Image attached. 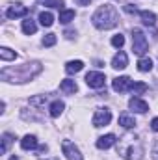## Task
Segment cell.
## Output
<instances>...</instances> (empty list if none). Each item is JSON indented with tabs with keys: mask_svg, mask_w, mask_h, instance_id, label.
Here are the masks:
<instances>
[{
	"mask_svg": "<svg viewBox=\"0 0 158 160\" xmlns=\"http://www.w3.org/2000/svg\"><path fill=\"white\" fill-rule=\"evenodd\" d=\"M60 89L63 91V93H67V95H73L77 89H78V86H77V82L75 80H62V84H60Z\"/></svg>",
	"mask_w": 158,
	"mask_h": 160,
	"instance_id": "14",
	"label": "cell"
},
{
	"mask_svg": "<svg viewBox=\"0 0 158 160\" xmlns=\"http://www.w3.org/2000/svg\"><path fill=\"white\" fill-rule=\"evenodd\" d=\"M56 41H58L56 34H47V36L43 38V47H54Z\"/></svg>",
	"mask_w": 158,
	"mask_h": 160,
	"instance_id": "26",
	"label": "cell"
},
{
	"mask_svg": "<svg viewBox=\"0 0 158 160\" xmlns=\"http://www.w3.org/2000/svg\"><path fill=\"white\" fill-rule=\"evenodd\" d=\"M0 58H2L4 62H11V60L17 58V52H13V50L7 48V47H2V48H0Z\"/></svg>",
	"mask_w": 158,
	"mask_h": 160,
	"instance_id": "24",
	"label": "cell"
},
{
	"mask_svg": "<svg viewBox=\"0 0 158 160\" xmlns=\"http://www.w3.org/2000/svg\"><path fill=\"white\" fill-rule=\"evenodd\" d=\"M36 30H37V24H36L32 19H24V21H22V32H24L26 36L36 34Z\"/></svg>",
	"mask_w": 158,
	"mask_h": 160,
	"instance_id": "18",
	"label": "cell"
},
{
	"mask_svg": "<svg viewBox=\"0 0 158 160\" xmlns=\"http://www.w3.org/2000/svg\"><path fill=\"white\" fill-rule=\"evenodd\" d=\"M132 84H134V82L128 78V77H117V78H114V82H112V86H114V89H116L117 93H123V91L130 89Z\"/></svg>",
	"mask_w": 158,
	"mask_h": 160,
	"instance_id": "9",
	"label": "cell"
},
{
	"mask_svg": "<svg viewBox=\"0 0 158 160\" xmlns=\"http://www.w3.org/2000/svg\"><path fill=\"white\" fill-rule=\"evenodd\" d=\"M82 69H84V62H80V60H71V62H67V63H65V71H67L69 75L80 73Z\"/></svg>",
	"mask_w": 158,
	"mask_h": 160,
	"instance_id": "15",
	"label": "cell"
},
{
	"mask_svg": "<svg viewBox=\"0 0 158 160\" xmlns=\"http://www.w3.org/2000/svg\"><path fill=\"white\" fill-rule=\"evenodd\" d=\"M11 142H13V134L4 132V134H2V147H0V153H2V155H6V153H7V149H9Z\"/></svg>",
	"mask_w": 158,
	"mask_h": 160,
	"instance_id": "21",
	"label": "cell"
},
{
	"mask_svg": "<svg viewBox=\"0 0 158 160\" xmlns=\"http://www.w3.org/2000/svg\"><path fill=\"white\" fill-rule=\"evenodd\" d=\"M117 21H119V15L114 6H101L91 17L93 26L99 28V30H110V28H114L117 24Z\"/></svg>",
	"mask_w": 158,
	"mask_h": 160,
	"instance_id": "2",
	"label": "cell"
},
{
	"mask_svg": "<svg viewBox=\"0 0 158 160\" xmlns=\"http://www.w3.org/2000/svg\"><path fill=\"white\" fill-rule=\"evenodd\" d=\"M21 147L24 151H30V149H37V138L34 134H26L22 140H21Z\"/></svg>",
	"mask_w": 158,
	"mask_h": 160,
	"instance_id": "13",
	"label": "cell"
},
{
	"mask_svg": "<svg viewBox=\"0 0 158 160\" xmlns=\"http://www.w3.org/2000/svg\"><path fill=\"white\" fill-rule=\"evenodd\" d=\"M117 153L126 160H141V157H143L141 142L136 136H126V138L119 140Z\"/></svg>",
	"mask_w": 158,
	"mask_h": 160,
	"instance_id": "3",
	"label": "cell"
},
{
	"mask_svg": "<svg viewBox=\"0 0 158 160\" xmlns=\"http://www.w3.org/2000/svg\"><path fill=\"white\" fill-rule=\"evenodd\" d=\"M147 48H149L147 38L143 36V32H141V30L134 28V30H132V50H134L136 54L143 56V54L147 52Z\"/></svg>",
	"mask_w": 158,
	"mask_h": 160,
	"instance_id": "4",
	"label": "cell"
},
{
	"mask_svg": "<svg viewBox=\"0 0 158 160\" xmlns=\"http://www.w3.org/2000/svg\"><path fill=\"white\" fill-rule=\"evenodd\" d=\"M151 128H153L155 132H158V118H155V119L151 121Z\"/></svg>",
	"mask_w": 158,
	"mask_h": 160,
	"instance_id": "31",
	"label": "cell"
},
{
	"mask_svg": "<svg viewBox=\"0 0 158 160\" xmlns=\"http://www.w3.org/2000/svg\"><path fill=\"white\" fill-rule=\"evenodd\" d=\"M119 125L125 127V128H134V127H136V119H134L130 114H121V116H119Z\"/></svg>",
	"mask_w": 158,
	"mask_h": 160,
	"instance_id": "17",
	"label": "cell"
},
{
	"mask_svg": "<svg viewBox=\"0 0 158 160\" xmlns=\"http://www.w3.org/2000/svg\"><path fill=\"white\" fill-rule=\"evenodd\" d=\"M39 73H41L39 63H24L21 67L2 69L0 77H2V80H7V82H26V80H32L34 77H37Z\"/></svg>",
	"mask_w": 158,
	"mask_h": 160,
	"instance_id": "1",
	"label": "cell"
},
{
	"mask_svg": "<svg viewBox=\"0 0 158 160\" xmlns=\"http://www.w3.org/2000/svg\"><path fill=\"white\" fill-rule=\"evenodd\" d=\"M62 149H63V155L67 157V160H84V157L80 155V149L69 140H65L62 143Z\"/></svg>",
	"mask_w": 158,
	"mask_h": 160,
	"instance_id": "5",
	"label": "cell"
},
{
	"mask_svg": "<svg viewBox=\"0 0 158 160\" xmlns=\"http://www.w3.org/2000/svg\"><path fill=\"white\" fill-rule=\"evenodd\" d=\"M6 15H7V19H19V17H24V15H28V8L22 6L21 2H17V4H13V6L7 8Z\"/></svg>",
	"mask_w": 158,
	"mask_h": 160,
	"instance_id": "8",
	"label": "cell"
},
{
	"mask_svg": "<svg viewBox=\"0 0 158 160\" xmlns=\"http://www.w3.org/2000/svg\"><path fill=\"white\" fill-rule=\"evenodd\" d=\"M104 82H106V77H104L102 73H99V71H89V73L86 75V84H87L89 88L99 89V88L104 86Z\"/></svg>",
	"mask_w": 158,
	"mask_h": 160,
	"instance_id": "6",
	"label": "cell"
},
{
	"mask_svg": "<svg viewBox=\"0 0 158 160\" xmlns=\"http://www.w3.org/2000/svg\"><path fill=\"white\" fill-rule=\"evenodd\" d=\"M130 91H132L134 95H143V93L147 91V84H145V82H134L132 88H130Z\"/></svg>",
	"mask_w": 158,
	"mask_h": 160,
	"instance_id": "25",
	"label": "cell"
},
{
	"mask_svg": "<svg viewBox=\"0 0 158 160\" xmlns=\"http://www.w3.org/2000/svg\"><path fill=\"white\" fill-rule=\"evenodd\" d=\"M116 142H117L116 134H106V136H101V138L97 140V147H99V149H110Z\"/></svg>",
	"mask_w": 158,
	"mask_h": 160,
	"instance_id": "12",
	"label": "cell"
},
{
	"mask_svg": "<svg viewBox=\"0 0 158 160\" xmlns=\"http://www.w3.org/2000/svg\"><path fill=\"white\" fill-rule=\"evenodd\" d=\"M153 158L158 160V143L155 145V149H153Z\"/></svg>",
	"mask_w": 158,
	"mask_h": 160,
	"instance_id": "32",
	"label": "cell"
},
{
	"mask_svg": "<svg viewBox=\"0 0 158 160\" xmlns=\"http://www.w3.org/2000/svg\"><path fill=\"white\" fill-rule=\"evenodd\" d=\"M125 11H126V13H136L138 9H136L134 4H126V6H125Z\"/></svg>",
	"mask_w": 158,
	"mask_h": 160,
	"instance_id": "30",
	"label": "cell"
},
{
	"mask_svg": "<svg viewBox=\"0 0 158 160\" xmlns=\"http://www.w3.org/2000/svg\"><path fill=\"white\" fill-rule=\"evenodd\" d=\"M73 19H75V9H62L60 11V22L69 24Z\"/></svg>",
	"mask_w": 158,
	"mask_h": 160,
	"instance_id": "22",
	"label": "cell"
},
{
	"mask_svg": "<svg viewBox=\"0 0 158 160\" xmlns=\"http://www.w3.org/2000/svg\"><path fill=\"white\" fill-rule=\"evenodd\" d=\"M39 22H41V26H52V22H54L52 13H50V11H41L39 13Z\"/></svg>",
	"mask_w": 158,
	"mask_h": 160,
	"instance_id": "23",
	"label": "cell"
},
{
	"mask_svg": "<svg viewBox=\"0 0 158 160\" xmlns=\"http://www.w3.org/2000/svg\"><path fill=\"white\" fill-rule=\"evenodd\" d=\"M63 0H45V6H48V8H63Z\"/></svg>",
	"mask_w": 158,
	"mask_h": 160,
	"instance_id": "28",
	"label": "cell"
},
{
	"mask_svg": "<svg viewBox=\"0 0 158 160\" xmlns=\"http://www.w3.org/2000/svg\"><path fill=\"white\" fill-rule=\"evenodd\" d=\"M45 101H47V95H39V97L30 99V104H34V106H41V104H45Z\"/></svg>",
	"mask_w": 158,
	"mask_h": 160,
	"instance_id": "29",
	"label": "cell"
},
{
	"mask_svg": "<svg viewBox=\"0 0 158 160\" xmlns=\"http://www.w3.org/2000/svg\"><path fill=\"white\" fill-rule=\"evenodd\" d=\"M112 45H114L116 48H121V47L125 45V36H121V34L114 36V38H112Z\"/></svg>",
	"mask_w": 158,
	"mask_h": 160,
	"instance_id": "27",
	"label": "cell"
},
{
	"mask_svg": "<svg viewBox=\"0 0 158 160\" xmlns=\"http://www.w3.org/2000/svg\"><path fill=\"white\" fill-rule=\"evenodd\" d=\"M112 121V112L108 108H97L95 116H93V125L95 127H104Z\"/></svg>",
	"mask_w": 158,
	"mask_h": 160,
	"instance_id": "7",
	"label": "cell"
},
{
	"mask_svg": "<svg viewBox=\"0 0 158 160\" xmlns=\"http://www.w3.org/2000/svg\"><path fill=\"white\" fill-rule=\"evenodd\" d=\"M126 65H128V56H126L123 50H119L117 54L114 56V60H112V67L121 71V69H125Z\"/></svg>",
	"mask_w": 158,
	"mask_h": 160,
	"instance_id": "11",
	"label": "cell"
},
{
	"mask_svg": "<svg viewBox=\"0 0 158 160\" xmlns=\"http://www.w3.org/2000/svg\"><path fill=\"white\" fill-rule=\"evenodd\" d=\"M128 106H130V110H134V112H138V114H145V112L149 110V104H147L145 101H141L140 97H132V99L128 101Z\"/></svg>",
	"mask_w": 158,
	"mask_h": 160,
	"instance_id": "10",
	"label": "cell"
},
{
	"mask_svg": "<svg viewBox=\"0 0 158 160\" xmlns=\"http://www.w3.org/2000/svg\"><path fill=\"white\" fill-rule=\"evenodd\" d=\"M48 110H50V116H52V118H60V114L65 110V104H63L62 101H54Z\"/></svg>",
	"mask_w": 158,
	"mask_h": 160,
	"instance_id": "20",
	"label": "cell"
},
{
	"mask_svg": "<svg viewBox=\"0 0 158 160\" xmlns=\"http://www.w3.org/2000/svg\"><path fill=\"white\" fill-rule=\"evenodd\" d=\"M140 17H141V21H143V24H147V26H155V22H156V15H155L153 11L143 9V11H140Z\"/></svg>",
	"mask_w": 158,
	"mask_h": 160,
	"instance_id": "16",
	"label": "cell"
},
{
	"mask_svg": "<svg viewBox=\"0 0 158 160\" xmlns=\"http://www.w3.org/2000/svg\"><path fill=\"white\" fill-rule=\"evenodd\" d=\"M153 69V60L151 58H140L138 62V71L140 73H149Z\"/></svg>",
	"mask_w": 158,
	"mask_h": 160,
	"instance_id": "19",
	"label": "cell"
}]
</instances>
